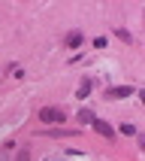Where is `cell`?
I'll return each mask as SVG.
<instances>
[{"instance_id":"7a4b0ae2","label":"cell","mask_w":145,"mask_h":161,"mask_svg":"<svg viewBox=\"0 0 145 161\" xmlns=\"http://www.w3.org/2000/svg\"><path fill=\"white\" fill-rule=\"evenodd\" d=\"M91 125H94V131H97L100 137H106V140H115V128L109 125V122H103V119H94Z\"/></svg>"},{"instance_id":"3957f363","label":"cell","mask_w":145,"mask_h":161,"mask_svg":"<svg viewBox=\"0 0 145 161\" xmlns=\"http://www.w3.org/2000/svg\"><path fill=\"white\" fill-rule=\"evenodd\" d=\"M127 94H133V88H130V85H121V88H109V91H106L109 100H124Z\"/></svg>"},{"instance_id":"52a82bcc","label":"cell","mask_w":145,"mask_h":161,"mask_svg":"<svg viewBox=\"0 0 145 161\" xmlns=\"http://www.w3.org/2000/svg\"><path fill=\"white\" fill-rule=\"evenodd\" d=\"M115 34H118V40H121V43H133V36H130V31H124V27H118Z\"/></svg>"},{"instance_id":"277c9868","label":"cell","mask_w":145,"mask_h":161,"mask_svg":"<svg viewBox=\"0 0 145 161\" xmlns=\"http://www.w3.org/2000/svg\"><path fill=\"white\" fill-rule=\"evenodd\" d=\"M82 40H85V36H82V31H70V34L63 36V43L70 46V49H79V46H82Z\"/></svg>"},{"instance_id":"ba28073f","label":"cell","mask_w":145,"mask_h":161,"mask_svg":"<svg viewBox=\"0 0 145 161\" xmlns=\"http://www.w3.org/2000/svg\"><path fill=\"white\" fill-rule=\"evenodd\" d=\"M121 134H127V137H133V134H136V128L130 125V122H127V125H121Z\"/></svg>"},{"instance_id":"30bf717a","label":"cell","mask_w":145,"mask_h":161,"mask_svg":"<svg viewBox=\"0 0 145 161\" xmlns=\"http://www.w3.org/2000/svg\"><path fill=\"white\" fill-rule=\"evenodd\" d=\"M15 161H30V152H27V149H21V152H18V158Z\"/></svg>"},{"instance_id":"5b68a950","label":"cell","mask_w":145,"mask_h":161,"mask_svg":"<svg viewBox=\"0 0 145 161\" xmlns=\"http://www.w3.org/2000/svg\"><path fill=\"white\" fill-rule=\"evenodd\" d=\"M76 97H91V79H82V85H79V91H76Z\"/></svg>"},{"instance_id":"6da1fadb","label":"cell","mask_w":145,"mask_h":161,"mask_svg":"<svg viewBox=\"0 0 145 161\" xmlns=\"http://www.w3.org/2000/svg\"><path fill=\"white\" fill-rule=\"evenodd\" d=\"M39 122L42 125H61V122H67V113L61 107H42L39 109Z\"/></svg>"},{"instance_id":"9c48e42d","label":"cell","mask_w":145,"mask_h":161,"mask_svg":"<svg viewBox=\"0 0 145 161\" xmlns=\"http://www.w3.org/2000/svg\"><path fill=\"white\" fill-rule=\"evenodd\" d=\"M72 131H48V137H70Z\"/></svg>"},{"instance_id":"8992f818","label":"cell","mask_w":145,"mask_h":161,"mask_svg":"<svg viewBox=\"0 0 145 161\" xmlns=\"http://www.w3.org/2000/svg\"><path fill=\"white\" fill-rule=\"evenodd\" d=\"M76 119H79L82 125H91V122H94V119H97V116H94L91 109H82V113H79V116H76Z\"/></svg>"}]
</instances>
